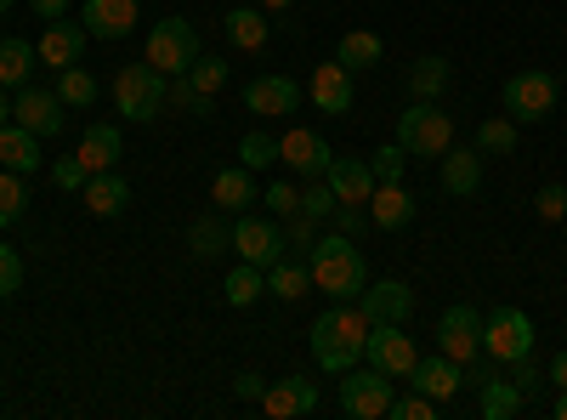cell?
Here are the masks:
<instances>
[{
  "label": "cell",
  "mask_w": 567,
  "mask_h": 420,
  "mask_svg": "<svg viewBox=\"0 0 567 420\" xmlns=\"http://www.w3.org/2000/svg\"><path fill=\"white\" fill-rule=\"evenodd\" d=\"M369 330H374V318L358 301H329V313L312 318V358L329 369V376H347V369L363 358Z\"/></svg>",
  "instance_id": "6da1fadb"
},
{
  "label": "cell",
  "mask_w": 567,
  "mask_h": 420,
  "mask_svg": "<svg viewBox=\"0 0 567 420\" xmlns=\"http://www.w3.org/2000/svg\"><path fill=\"white\" fill-rule=\"evenodd\" d=\"M307 267H312V290H323L329 301H358L363 285H369V262H363V250L347 239V233L312 239Z\"/></svg>",
  "instance_id": "7a4b0ae2"
},
{
  "label": "cell",
  "mask_w": 567,
  "mask_h": 420,
  "mask_svg": "<svg viewBox=\"0 0 567 420\" xmlns=\"http://www.w3.org/2000/svg\"><path fill=\"white\" fill-rule=\"evenodd\" d=\"M114 109L120 120H154L165 109V74L142 58V63H125L114 74Z\"/></svg>",
  "instance_id": "3957f363"
},
{
  "label": "cell",
  "mask_w": 567,
  "mask_h": 420,
  "mask_svg": "<svg viewBox=\"0 0 567 420\" xmlns=\"http://www.w3.org/2000/svg\"><path fill=\"white\" fill-rule=\"evenodd\" d=\"M398 143H403V154L443 160V154L454 148V120H449L443 109H432V103H414V109H403V120H398Z\"/></svg>",
  "instance_id": "277c9868"
},
{
  "label": "cell",
  "mask_w": 567,
  "mask_h": 420,
  "mask_svg": "<svg viewBox=\"0 0 567 420\" xmlns=\"http://www.w3.org/2000/svg\"><path fill=\"white\" fill-rule=\"evenodd\" d=\"M483 352L494 358V363H516V358H528L534 352V318L523 313V307H494V313H483Z\"/></svg>",
  "instance_id": "5b68a950"
},
{
  "label": "cell",
  "mask_w": 567,
  "mask_h": 420,
  "mask_svg": "<svg viewBox=\"0 0 567 420\" xmlns=\"http://www.w3.org/2000/svg\"><path fill=\"white\" fill-rule=\"evenodd\" d=\"M148 63L171 80V74H187L199 63V29L187 18H159L154 34H148Z\"/></svg>",
  "instance_id": "8992f818"
},
{
  "label": "cell",
  "mask_w": 567,
  "mask_h": 420,
  "mask_svg": "<svg viewBox=\"0 0 567 420\" xmlns=\"http://www.w3.org/2000/svg\"><path fill=\"white\" fill-rule=\"evenodd\" d=\"M550 109H556V74L523 69L505 80V114L516 125H539V120H550Z\"/></svg>",
  "instance_id": "52a82bcc"
},
{
  "label": "cell",
  "mask_w": 567,
  "mask_h": 420,
  "mask_svg": "<svg viewBox=\"0 0 567 420\" xmlns=\"http://www.w3.org/2000/svg\"><path fill=\"white\" fill-rule=\"evenodd\" d=\"M341 409L352 414V420H381L386 409H392V376H381V369H347L341 376Z\"/></svg>",
  "instance_id": "ba28073f"
},
{
  "label": "cell",
  "mask_w": 567,
  "mask_h": 420,
  "mask_svg": "<svg viewBox=\"0 0 567 420\" xmlns=\"http://www.w3.org/2000/svg\"><path fill=\"white\" fill-rule=\"evenodd\" d=\"M437 347H443V358H454L460 369L465 363H477L483 358V313L477 307H449L443 318H437Z\"/></svg>",
  "instance_id": "9c48e42d"
},
{
  "label": "cell",
  "mask_w": 567,
  "mask_h": 420,
  "mask_svg": "<svg viewBox=\"0 0 567 420\" xmlns=\"http://www.w3.org/2000/svg\"><path fill=\"white\" fill-rule=\"evenodd\" d=\"M363 358L381 369V376H392V381H409V376H414V363H420L414 341L403 336V324H374L369 341H363Z\"/></svg>",
  "instance_id": "30bf717a"
},
{
  "label": "cell",
  "mask_w": 567,
  "mask_h": 420,
  "mask_svg": "<svg viewBox=\"0 0 567 420\" xmlns=\"http://www.w3.org/2000/svg\"><path fill=\"white\" fill-rule=\"evenodd\" d=\"M69 103L58 98V91H40V85H23L18 91V103H12V120L23 125V131H34V136H58L63 125H69V114H63Z\"/></svg>",
  "instance_id": "8fae6325"
},
{
  "label": "cell",
  "mask_w": 567,
  "mask_h": 420,
  "mask_svg": "<svg viewBox=\"0 0 567 420\" xmlns=\"http://www.w3.org/2000/svg\"><path fill=\"white\" fill-rule=\"evenodd\" d=\"M233 250H239V262L272 267L284 256V227L267 222V216H239V222H233Z\"/></svg>",
  "instance_id": "7c38bea8"
},
{
  "label": "cell",
  "mask_w": 567,
  "mask_h": 420,
  "mask_svg": "<svg viewBox=\"0 0 567 420\" xmlns=\"http://www.w3.org/2000/svg\"><path fill=\"white\" fill-rule=\"evenodd\" d=\"M296 103H301V85H296L290 74H256V80L245 85V109H250V114H261V120H284V114H296Z\"/></svg>",
  "instance_id": "4fadbf2b"
},
{
  "label": "cell",
  "mask_w": 567,
  "mask_h": 420,
  "mask_svg": "<svg viewBox=\"0 0 567 420\" xmlns=\"http://www.w3.org/2000/svg\"><path fill=\"white\" fill-rule=\"evenodd\" d=\"M278 160L290 165V171H301V176H323L336 154H329V143H323L318 131L296 125V131H284V136H278Z\"/></svg>",
  "instance_id": "5bb4252c"
},
{
  "label": "cell",
  "mask_w": 567,
  "mask_h": 420,
  "mask_svg": "<svg viewBox=\"0 0 567 420\" xmlns=\"http://www.w3.org/2000/svg\"><path fill=\"white\" fill-rule=\"evenodd\" d=\"M358 307L374 318V324H403L414 313V290L403 285V278H374V285H363Z\"/></svg>",
  "instance_id": "9a60e30c"
},
{
  "label": "cell",
  "mask_w": 567,
  "mask_h": 420,
  "mask_svg": "<svg viewBox=\"0 0 567 420\" xmlns=\"http://www.w3.org/2000/svg\"><path fill=\"white\" fill-rule=\"evenodd\" d=\"M261 409H267L272 420L312 414V409H318V381H307V376H284V381H272V387L261 392Z\"/></svg>",
  "instance_id": "2e32d148"
},
{
  "label": "cell",
  "mask_w": 567,
  "mask_h": 420,
  "mask_svg": "<svg viewBox=\"0 0 567 420\" xmlns=\"http://www.w3.org/2000/svg\"><path fill=\"white\" fill-rule=\"evenodd\" d=\"M369 222L374 227H386V233H398V227H409L414 222V194L403 188V182H374V194H369Z\"/></svg>",
  "instance_id": "e0dca14e"
},
{
  "label": "cell",
  "mask_w": 567,
  "mask_h": 420,
  "mask_svg": "<svg viewBox=\"0 0 567 420\" xmlns=\"http://www.w3.org/2000/svg\"><path fill=\"white\" fill-rule=\"evenodd\" d=\"M460 381H465V369L454 363V358H420L414 363V376H409V387L414 392H425V398H432V403H449L454 392H460Z\"/></svg>",
  "instance_id": "ac0fdd59"
},
{
  "label": "cell",
  "mask_w": 567,
  "mask_h": 420,
  "mask_svg": "<svg viewBox=\"0 0 567 420\" xmlns=\"http://www.w3.org/2000/svg\"><path fill=\"white\" fill-rule=\"evenodd\" d=\"M85 34L97 40H125L136 29V0H85Z\"/></svg>",
  "instance_id": "d6986e66"
},
{
  "label": "cell",
  "mask_w": 567,
  "mask_h": 420,
  "mask_svg": "<svg viewBox=\"0 0 567 420\" xmlns=\"http://www.w3.org/2000/svg\"><path fill=\"white\" fill-rule=\"evenodd\" d=\"M323 182L336 188V199H341V205H369V194H374V171H369L363 160H352V154L329 160Z\"/></svg>",
  "instance_id": "ffe728a7"
},
{
  "label": "cell",
  "mask_w": 567,
  "mask_h": 420,
  "mask_svg": "<svg viewBox=\"0 0 567 420\" xmlns=\"http://www.w3.org/2000/svg\"><path fill=\"white\" fill-rule=\"evenodd\" d=\"M40 63H52V69H74L80 63V52H85V23H45V34H40Z\"/></svg>",
  "instance_id": "44dd1931"
},
{
  "label": "cell",
  "mask_w": 567,
  "mask_h": 420,
  "mask_svg": "<svg viewBox=\"0 0 567 420\" xmlns=\"http://www.w3.org/2000/svg\"><path fill=\"white\" fill-rule=\"evenodd\" d=\"M307 91H312V109H323V114H347V109H352V69H341V63H318Z\"/></svg>",
  "instance_id": "7402d4cb"
},
{
  "label": "cell",
  "mask_w": 567,
  "mask_h": 420,
  "mask_svg": "<svg viewBox=\"0 0 567 420\" xmlns=\"http://www.w3.org/2000/svg\"><path fill=\"white\" fill-rule=\"evenodd\" d=\"M120 125H85V136H80V165L91 171V176H97V171H114L120 165Z\"/></svg>",
  "instance_id": "603a6c76"
},
{
  "label": "cell",
  "mask_w": 567,
  "mask_h": 420,
  "mask_svg": "<svg viewBox=\"0 0 567 420\" xmlns=\"http://www.w3.org/2000/svg\"><path fill=\"white\" fill-rule=\"evenodd\" d=\"M210 199H216V211H250L261 194H256V182H250V165H227V171H216V182H210Z\"/></svg>",
  "instance_id": "cb8c5ba5"
},
{
  "label": "cell",
  "mask_w": 567,
  "mask_h": 420,
  "mask_svg": "<svg viewBox=\"0 0 567 420\" xmlns=\"http://www.w3.org/2000/svg\"><path fill=\"white\" fill-rule=\"evenodd\" d=\"M443 188L454 194V199H471L483 188V154L477 148H449L443 154Z\"/></svg>",
  "instance_id": "d4e9b609"
},
{
  "label": "cell",
  "mask_w": 567,
  "mask_h": 420,
  "mask_svg": "<svg viewBox=\"0 0 567 420\" xmlns=\"http://www.w3.org/2000/svg\"><path fill=\"white\" fill-rule=\"evenodd\" d=\"M0 165L18 171V176L40 171V136H34V131H23L18 120H7V125H0Z\"/></svg>",
  "instance_id": "484cf974"
},
{
  "label": "cell",
  "mask_w": 567,
  "mask_h": 420,
  "mask_svg": "<svg viewBox=\"0 0 567 420\" xmlns=\"http://www.w3.org/2000/svg\"><path fill=\"white\" fill-rule=\"evenodd\" d=\"M80 199H85V211H91V216H120V211L131 205V188H125V182H120L114 171H97V176H85Z\"/></svg>",
  "instance_id": "4316f807"
},
{
  "label": "cell",
  "mask_w": 567,
  "mask_h": 420,
  "mask_svg": "<svg viewBox=\"0 0 567 420\" xmlns=\"http://www.w3.org/2000/svg\"><path fill=\"white\" fill-rule=\"evenodd\" d=\"M221 29H227V40L239 45V52H267V18H261V7H233L227 18H221Z\"/></svg>",
  "instance_id": "83f0119b"
},
{
  "label": "cell",
  "mask_w": 567,
  "mask_h": 420,
  "mask_svg": "<svg viewBox=\"0 0 567 420\" xmlns=\"http://www.w3.org/2000/svg\"><path fill=\"white\" fill-rule=\"evenodd\" d=\"M516 409H523V387H516L511 376H488L477 387V414L483 420H511Z\"/></svg>",
  "instance_id": "f1b7e54d"
},
{
  "label": "cell",
  "mask_w": 567,
  "mask_h": 420,
  "mask_svg": "<svg viewBox=\"0 0 567 420\" xmlns=\"http://www.w3.org/2000/svg\"><path fill=\"white\" fill-rule=\"evenodd\" d=\"M307 290H312V267H307V262H284V256H278V262L267 267V296L301 301Z\"/></svg>",
  "instance_id": "f546056e"
},
{
  "label": "cell",
  "mask_w": 567,
  "mask_h": 420,
  "mask_svg": "<svg viewBox=\"0 0 567 420\" xmlns=\"http://www.w3.org/2000/svg\"><path fill=\"white\" fill-rule=\"evenodd\" d=\"M187 250H194L199 262H216L221 250H233V227L221 216H199L194 227H187Z\"/></svg>",
  "instance_id": "4dcf8cb0"
},
{
  "label": "cell",
  "mask_w": 567,
  "mask_h": 420,
  "mask_svg": "<svg viewBox=\"0 0 567 420\" xmlns=\"http://www.w3.org/2000/svg\"><path fill=\"white\" fill-rule=\"evenodd\" d=\"M449 58H420L414 69H409V91H414V103H437L443 91H449Z\"/></svg>",
  "instance_id": "1f68e13d"
},
{
  "label": "cell",
  "mask_w": 567,
  "mask_h": 420,
  "mask_svg": "<svg viewBox=\"0 0 567 420\" xmlns=\"http://www.w3.org/2000/svg\"><path fill=\"white\" fill-rule=\"evenodd\" d=\"M221 296H227V307H250V301H261V296H267V278H261V267H256V262H239V267L227 273Z\"/></svg>",
  "instance_id": "d6a6232c"
},
{
  "label": "cell",
  "mask_w": 567,
  "mask_h": 420,
  "mask_svg": "<svg viewBox=\"0 0 567 420\" xmlns=\"http://www.w3.org/2000/svg\"><path fill=\"white\" fill-rule=\"evenodd\" d=\"M34 58H40V52H34L29 40H18V34H12V40H0V85H18V91H23Z\"/></svg>",
  "instance_id": "836d02e7"
},
{
  "label": "cell",
  "mask_w": 567,
  "mask_h": 420,
  "mask_svg": "<svg viewBox=\"0 0 567 420\" xmlns=\"http://www.w3.org/2000/svg\"><path fill=\"white\" fill-rule=\"evenodd\" d=\"M381 52H386V45H381V34H369V29H352V34L341 40L336 63L358 74V69H374V63H381Z\"/></svg>",
  "instance_id": "e575fe53"
},
{
  "label": "cell",
  "mask_w": 567,
  "mask_h": 420,
  "mask_svg": "<svg viewBox=\"0 0 567 420\" xmlns=\"http://www.w3.org/2000/svg\"><path fill=\"white\" fill-rule=\"evenodd\" d=\"M165 103H176V109H187V114H216V98H205V91L194 85V80H187V74H171L165 80Z\"/></svg>",
  "instance_id": "d590c367"
},
{
  "label": "cell",
  "mask_w": 567,
  "mask_h": 420,
  "mask_svg": "<svg viewBox=\"0 0 567 420\" xmlns=\"http://www.w3.org/2000/svg\"><path fill=\"white\" fill-rule=\"evenodd\" d=\"M58 98H63L69 109H91V103H97V80H91L80 63H74V69H58Z\"/></svg>",
  "instance_id": "8d00e7d4"
},
{
  "label": "cell",
  "mask_w": 567,
  "mask_h": 420,
  "mask_svg": "<svg viewBox=\"0 0 567 420\" xmlns=\"http://www.w3.org/2000/svg\"><path fill=\"white\" fill-rule=\"evenodd\" d=\"M511 148H516V120H511V114L483 120V131H477V154H511Z\"/></svg>",
  "instance_id": "74e56055"
},
{
  "label": "cell",
  "mask_w": 567,
  "mask_h": 420,
  "mask_svg": "<svg viewBox=\"0 0 567 420\" xmlns=\"http://www.w3.org/2000/svg\"><path fill=\"white\" fill-rule=\"evenodd\" d=\"M23 205H29L23 176H18V171H0V227H12V222L23 216Z\"/></svg>",
  "instance_id": "f35d334b"
},
{
  "label": "cell",
  "mask_w": 567,
  "mask_h": 420,
  "mask_svg": "<svg viewBox=\"0 0 567 420\" xmlns=\"http://www.w3.org/2000/svg\"><path fill=\"white\" fill-rule=\"evenodd\" d=\"M272 160H278V136H267V131H250L245 143H239V165L261 171V165H272Z\"/></svg>",
  "instance_id": "ab89813d"
},
{
  "label": "cell",
  "mask_w": 567,
  "mask_h": 420,
  "mask_svg": "<svg viewBox=\"0 0 567 420\" xmlns=\"http://www.w3.org/2000/svg\"><path fill=\"white\" fill-rule=\"evenodd\" d=\"M187 80H194V85L205 91V98H216V91L227 85V63H221V58H205V52H199V63L187 69Z\"/></svg>",
  "instance_id": "60d3db41"
},
{
  "label": "cell",
  "mask_w": 567,
  "mask_h": 420,
  "mask_svg": "<svg viewBox=\"0 0 567 420\" xmlns=\"http://www.w3.org/2000/svg\"><path fill=\"white\" fill-rule=\"evenodd\" d=\"M301 211L323 222V216L341 211V199H336V188H329V182H312V188H301Z\"/></svg>",
  "instance_id": "b9f144b4"
},
{
  "label": "cell",
  "mask_w": 567,
  "mask_h": 420,
  "mask_svg": "<svg viewBox=\"0 0 567 420\" xmlns=\"http://www.w3.org/2000/svg\"><path fill=\"white\" fill-rule=\"evenodd\" d=\"M403 165H409V154H403V143H392V148H374V182H403Z\"/></svg>",
  "instance_id": "7bdbcfd3"
},
{
  "label": "cell",
  "mask_w": 567,
  "mask_h": 420,
  "mask_svg": "<svg viewBox=\"0 0 567 420\" xmlns=\"http://www.w3.org/2000/svg\"><path fill=\"white\" fill-rule=\"evenodd\" d=\"M261 205L284 222V216H296V211H301V188H290V182H272V188L261 194Z\"/></svg>",
  "instance_id": "ee69618b"
},
{
  "label": "cell",
  "mask_w": 567,
  "mask_h": 420,
  "mask_svg": "<svg viewBox=\"0 0 567 420\" xmlns=\"http://www.w3.org/2000/svg\"><path fill=\"white\" fill-rule=\"evenodd\" d=\"M392 420H432L437 414V403L425 398V392H409V398H392V409H386Z\"/></svg>",
  "instance_id": "f6af8a7d"
},
{
  "label": "cell",
  "mask_w": 567,
  "mask_h": 420,
  "mask_svg": "<svg viewBox=\"0 0 567 420\" xmlns=\"http://www.w3.org/2000/svg\"><path fill=\"white\" fill-rule=\"evenodd\" d=\"M23 290V262L12 245H0V296H18Z\"/></svg>",
  "instance_id": "bcb514c9"
},
{
  "label": "cell",
  "mask_w": 567,
  "mask_h": 420,
  "mask_svg": "<svg viewBox=\"0 0 567 420\" xmlns=\"http://www.w3.org/2000/svg\"><path fill=\"white\" fill-rule=\"evenodd\" d=\"M534 211H539V222H561V216H567V188H561V182H550V188H539Z\"/></svg>",
  "instance_id": "7dc6e473"
},
{
  "label": "cell",
  "mask_w": 567,
  "mask_h": 420,
  "mask_svg": "<svg viewBox=\"0 0 567 420\" xmlns=\"http://www.w3.org/2000/svg\"><path fill=\"white\" fill-rule=\"evenodd\" d=\"M284 233L301 245V250H312V239H318V216H307V211H296V216H284Z\"/></svg>",
  "instance_id": "c3c4849f"
},
{
  "label": "cell",
  "mask_w": 567,
  "mask_h": 420,
  "mask_svg": "<svg viewBox=\"0 0 567 420\" xmlns=\"http://www.w3.org/2000/svg\"><path fill=\"white\" fill-rule=\"evenodd\" d=\"M85 176H91V171H85V165H80L74 154L52 165V182H58V188H74V194H80V188H85Z\"/></svg>",
  "instance_id": "681fc988"
},
{
  "label": "cell",
  "mask_w": 567,
  "mask_h": 420,
  "mask_svg": "<svg viewBox=\"0 0 567 420\" xmlns=\"http://www.w3.org/2000/svg\"><path fill=\"white\" fill-rule=\"evenodd\" d=\"M511 369H516V387H523V398H534V392L545 387V369H534V352H528V358H516Z\"/></svg>",
  "instance_id": "f907efd6"
},
{
  "label": "cell",
  "mask_w": 567,
  "mask_h": 420,
  "mask_svg": "<svg viewBox=\"0 0 567 420\" xmlns=\"http://www.w3.org/2000/svg\"><path fill=\"white\" fill-rule=\"evenodd\" d=\"M545 387L567 392V352H556V358H550V369H545Z\"/></svg>",
  "instance_id": "816d5d0a"
},
{
  "label": "cell",
  "mask_w": 567,
  "mask_h": 420,
  "mask_svg": "<svg viewBox=\"0 0 567 420\" xmlns=\"http://www.w3.org/2000/svg\"><path fill=\"white\" fill-rule=\"evenodd\" d=\"M233 392H239V398H250V403H261L267 381H261V376H239V381H233Z\"/></svg>",
  "instance_id": "f5cc1de1"
},
{
  "label": "cell",
  "mask_w": 567,
  "mask_h": 420,
  "mask_svg": "<svg viewBox=\"0 0 567 420\" xmlns=\"http://www.w3.org/2000/svg\"><path fill=\"white\" fill-rule=\"evenodd\" d=\"M29 7H34L40 18H52V23H58V18L69 12V0H29Z\"/></svg>",
  "instance_id": "db71d44e"
},
{
  "label": "cell",
  "mask_w": 567,
  "mask_h": 420,
  "mask_svg": "<svg viewBox=\"0 0 567 420\" xmlns=\"http://www.w3.org/2000/svg\"><path fill=\"white\" fill-rule=\"evenodd\" d=\"M256 7H261V12H290L296 0H256Z\"/></svg>",
  "instance_id": "11a10c76"
},
{
  "label": "cell",
  "mask_w": 567,
  "mask_h": 420,
  "mask_svg": "<svg viewBox=\"0 0 567 420\" xmlns=\"http://www.w3.org/2000/svg\"><path fill=\"white\" fill-rule=\"evenodd\" d=\"M12 120V103H7V85H0V125H7Z\"/></svg>",
  "instance_id": "9f6ffc18"
},
{
  "label": "cell",
  "mask_w": 567,
  "mask_h": 420,
  "mask_svg": "<svg viewBox=\"0 0 567 420\" xmlns=\"http://www.w3.org/2000/svg\"><path fill=\"white\" fill-rule=\"evenodd\" d=\"M556 420H567V392H556Z\"/></svg>",
  "instance_id": "6f0895ef"
},
{
  "label": "cell",
  "mask_w": 567,
  "mask_h": 420,
  "mask_svg": "<svg viewBox=\"0 0 567 420\" xmlns=\"http://www.w3.org/2000/svg\"><path fill=\"white\" fill-rule=\"evenodd\" d=\"M7 12H12V0H0V18H7Z\"/></svg>",
  "instance_id": "680465c9"
}]
</instances>
